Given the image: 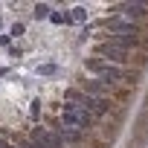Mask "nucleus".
Instances as JSON below:
<instances>
[{
    "label": "nucleus",
    "instance_id": "f257e3e1",
    "mask_svg": "<svg viewBox=\"0 0 148 148\" xmlns=\"http://www.w3.org/2000/svg\"><path fill=\"white\" fill-rule=\"evenodd\" d=\"M96 52H99V58H102V61H108V64H113V67H119V64L131 61V52H128V49H122V47H116V44H110V41H102Z\"/></svg>",
    "mask_w": 148,
    "mask_h": 148
},
{
    "label": "nucleus",
    "instance_id": "f03ea898",
    "mask_svg": "<svg viewBox=\"0 0 148 148\" xmlns=\"http://www.w3.org/2000/svg\"><path fill=\"white\" fill-rule=\"evenodd\" d=\"M93 125V116L84 110H61V128H76V131H87Z\"/></svg>",
    "mask_w": 148,
    "mask_h": 148
},
{
    "label": "nucleus",
    "instance_id": "7ed1b4c3",
    "mask_svg": "<svg viewBox=\"0 0 148 148\" xmlns=\"http://www.w3.org/2000/svg\"><path fill=\"white\" fill-rule=\"evenodd\" d=\"M32 139L44 142L47 148H67V142L58 136V131H49V128H35L32 131Z\"/></svg>",
    "mask_w": 148,
    "mask_h": 148
},
{
    "label": "nucleus",
    "instance_id": "20e7f679",
    "mask_svg": "<svg viewBox=\"0 0 148 148\" xmlns=\"http://www.w3.org/2000/svg\"><path fill=\"white\" fill-rule=\"evenodd\" d=\"M110 35L136 38V35H139V29H136V23H131V21H125V18H113V21H110Z\"/></svg>",
    "mask_w": 148,
    "mask_h": 148
},
{
    "label": "nucleus",
    "instance_id": "39448f33",
    "mask_svg": "<svg viewBox=\"0 0 148 148\" xmlns=\"http://www.w3.org/2000/svg\"><path fill=\"white\" fill-rule=\"evenodd\" d=\"M122 79H125V70H119V67H113V64H105L102 73H99V82L108 84V87H110L113 82H122Z\"/></svg>",
    "mask_w": 148,
    "mask_h": 148
},
{
    "label": "nucleus",
    "instance_id": "423d86ee",
    "mask_svg": "<svg viewBox=\"0 0 148 148\" xmlns=\"http://www.w3.org/2000/svg\"><path fill=\"white\" fill-rule=\"evenodd\" d=\"M145 9H148L145 3H125V6H122V15L134 23V18H142V15H145Z\"/></svg>",
    "mask_w": 148,
    "mask_h": 148
},
{
    "label": "nucleus",
    "instance_id": "0eeeda50",
    "mask_svg": "<svg viewBox=\"0 0 148 148\" xmlns=\"http://www.w3.org/2000/svg\"><path fill=\"white\" fill-rule=\"evenodd\" d=\"M87 96H93V99H102V102H108V84H102L99 79H96V82H90V84H87Z\"/></svg>",
    "mask_w": 148,
    "mask_h": 148
},
{
    "label": "nucleus",
    "instance_id": "6e6552de",
    "mask_svg": "<svg viewBox=\"0 0 148 148\" xmlns=\"http://www.w3.org/2000/svg\"><path fill=\"white\" fill-rule=\"evenodd\" d=\"M55 131H58V136H61L64 142H79V139L84 136V131H76V128H61V125H58Z\"/></svg>",
    "mask_w": 148,
    "mask_h": 148
},
{
    "label": "nucleus",
    "instance_id": "1a4fd4ad",
    "mask_svg": "<svg viewBox=\"0 0 148 148\" xmlns=\"http://www.w3.org/2000/svg\"><path fill=\"white\" fill-rule=\"evenodd\" d=\"M70 18H73V23H82V21H87V9H84V6L70 9Z\"/></svg>",
    "mask_w": 148,
    "mask_h": 148
},
{
    "label": "nucleus",
    "instance_id": "9d476101",
    "mask_svg": "<svg viewBox=\"0 0 148 148\" xmlns=\"http://www.w3.org/2000/svg\"><path fill=\"white\" fill-rule=\"evenodd\" d=\"M49 12H52V6H47V3H44V6H35V18H38V21L49 18Z\"/></svg>",
    "mask_w": 148,
    "mask_h": 148
},
{
    "label": "nucleus",
    "instance_id": "9b49d317",
    "mask_svg": "<svg viewBox=\"0 0 148 148\" xmlns=\"http://www.w3.org/2000/svg\"><path fill=\"white\" fill-rule=\"evenodd\" d=\"M38 73H41V76H55L58 67H55V64H41V67H38Z\"/></svg>",
    "mask_w": 148,
    "mask_h": 148
}]
</instances>
